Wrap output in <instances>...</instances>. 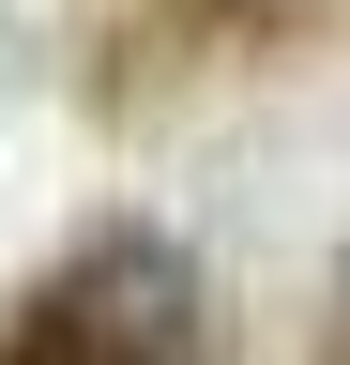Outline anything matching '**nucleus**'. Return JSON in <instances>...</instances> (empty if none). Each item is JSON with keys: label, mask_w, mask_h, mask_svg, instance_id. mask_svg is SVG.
Segmentation results:
<instances>
[{"label": "nucleus", "mask_w": 350, "mask_h": 365, "mask_svg": "<svg viewBox=\"0 0 350 365\" xmlns=\"http://www.w3.org/2000/svg\"><path fill=\"white\" fill-rule=\"evenodd\" d=\"M0 365H213V274L153 213H107L0 304Z\"/></svg>", "instance_id": "1"}, {"label": "nucleus", "mask_w": 350, "mask_h": 365, "mask_svg": "<svg viewBox=\"0 0 350 365\" xmlns=\"http://www.w3.org/2000/svg\"><path fill=\"white\" fill-rule=\"evenodd\" d=\"M335 304H350V259H335Z\"/></svg>", "instance_id": "2"}]
</instances>
